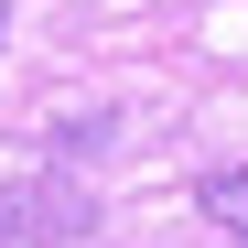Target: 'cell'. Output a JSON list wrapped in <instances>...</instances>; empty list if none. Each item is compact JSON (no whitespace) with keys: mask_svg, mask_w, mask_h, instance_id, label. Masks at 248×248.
Segmentation results:
<instances>
[{"mask_svg":"<svg viewBox=\"0 0 248 248\" xmlns=\"http://www.w3.org/2000/svg\"><path fill=\"white\" fill-rule=\"evenodd\" d=\"M194 205H205V216H216L227 237H248V162H227V173H205V184H194Z\"/></svg>","mask_w":248,"mask_h":248,"instance_id":"obj_2","label":"cell"},{"mask_svg":"<svg viewBox=\"0 0 248 248\" xmlns=\"http://www.w3.org/2000/svg\"><path fill=\"white\" fill-rule=\"evenodd\" d=\"M97 227V205H87V184H22V194H0V248H76Z\"/></svg>","mask_w":248,"mask_h":248,"instance_id":"obj_1","label":"cell"}]
</instances>
